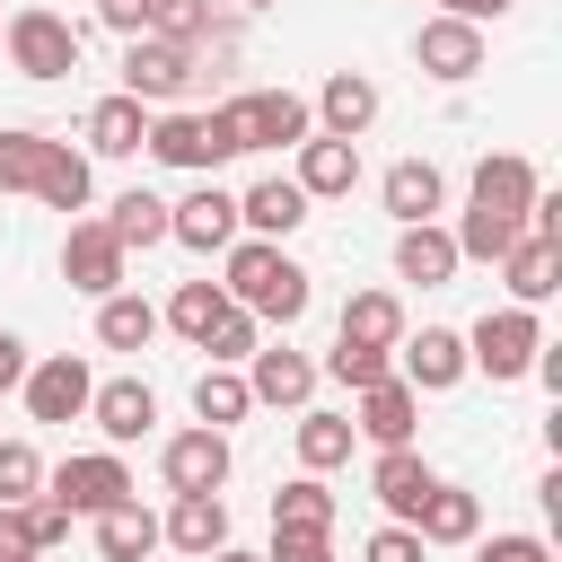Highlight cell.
Segmentation results:
<instances>
[{
    "label": "cell",
    "instance_id": "7402d4cb",
    "mask_svg": "<svg viewBox=\"0 0 562 562\" xmlns=\"http://www.w3.org/2000/svg\"><path fill=\"white\" fill-rule=\"evenodd\" d=\"M501 290H509V307H544V299L562 290V246L527 228V237L501 255Z\"/></svg>",
    "mask_w": 562,
    "mask_h": 562
},
{
    "label": "cell",
    "instance_id": "4316f807",
    "mask_svg": "<svg viewBox=\"0 0 562 562\" xmlns=\"http://www.w3.org/2000/svg\"><path fill=\"white\" fill-rule=\"evenodd\" d=\"M413 536H422V544H474V536H483V501H474L465 483H430L422 509H413Z\"/></svg>",
    "mask_w": 562,
    "mask_h": 562
},
{
    "label": "cell",
    "instance_id": "ffe728a7",
    "mask_svg": "<svg viewBox=\"0 0 562 562\" xmlns=\"http://www.w3.org/2000/svg\"><path fill=\"white\" fill-rule=\"evenodd\" d=\"M316 132H334V140H360L369 123H378V79L369 70H334L325 88H316Z\"/></svg>",
    "mask_w": 562,
    "mask_h": 562
},
{
    "label": "cell",
    "instance_id": "44dd1931",
    "mask_svg": "<svg viewBox=\"0 0 562 562\" xmlns=\"http://www.w3.org/2000/svg\"><path fill=\"white\" fill-rule=\"evenodd\" d=\"M378 202H386V220H395V228H413V220H439V202H448V176H439L430 158H395V167L378 176Z\"/></svg>",
    "mask_w": 562,
    "mask_h": 562
},
{
    "label": "cell",
    "instance_id": "e575fe53",
    "mask_svg": "<svg viewBox=\"0 0 562 562\" xmlns=\"http://www.w3.org/2000/svg\"><path fill=\"white\" fill-rule=\"evenodd\" d=\"M272 527H325V536H334V492H325V474H290V483L272 492Z\"/></svg>",
    "mask_w": 562,
    "mask_h": 562
},
{
    "label": "cell",
    "instance_id": "bcb514c9",
    "mask_svg": "<svg viewBox=\"0 0 562 562\" xmlns=\"http://www.w3.org/2000/svg\"><path fill=\"white\" fill-rule=\"evenodd\" d=\"M18 378H26V342H18V334H9V325H0V395H9V386H18Z\"/></svg>",
    "mask_w": 562,
    "mask_h": 562
},
{
    "label": "cell",
    "instance_id": "60d3db41",
    "mask_svg": "<svg viewBox=\"0 0 562 562\" xmlns=\"http://www.w3.org/2000/svg\"><path fill=\"white\" fill-rule=\"evenodd\" d=\"M474 562H553V544L509 527V536H474Z\"/></svg>",
    "mask_w": 562,
    "mask_h": 562
},
{
    "label": "cell",
    "instance_id": "c3c4849f",
    "mask_svg": "<svg viewBox=\"0 0 562 562\" xmlns=\"http://www.w3.org/2000/svg\"><path fill=\"white\" fill-rule=\"evenodd\" d=\"M202 562H263V553H246V544H220V553H202Z\"/></svg>",
    "mask_w": 562,
    "mask_h": 562
},
{
    "label": "cell",
    "instance_id": "ba28073f",
    "mask_svg": "<svg viewBox=\"0 0 562 562\" xmlns=\"http://www.w3.org/2000/svg\"><path fill=\"white\" fill-rule=\"evenodd\" d=\"M544 193V167L527 149H492L474 158V184H465V211H492V220H518L527 228V202Z\"/></svg>",
    "mask_w": 562,
    "mask_h": 562
},
{
    "label": "cell",
    "instance_id": "f35d334b",
    "mask_svg": "<svg viewBox=\"0 0 562 562\" xmlns=\"http://www.w3.org/2000/svg\"><path fill=\"white\" fill-rule=\"evenodd\" d=\"M44 492V457L35 439H0V501H35Z\"/></svg>",
    "mask_w": 562,
    "mask_h": 562
},
{
    "label": "cell",
    "instance_id": "52a82bcc",
    "mask_svg": "<svg viewBox=\"0 0 562 562\" xmlns=\"http://www.w3.org/2000/svg\"><path fill=\"white\" fill-rule=\"evenodd\" d=\"M132 492H140V483H132L123 448H88V457L44 465V501H61L70 518H97V509H114V501H132Z\"/></svg>",
    "mask_w": 562,
    "mask_h": 562
},
{
    "label": "cell",
    "instance_id": "484cf974",
    "mask_svg": "<svg viewBox=\"0 0 562 562\" xmlns=\"http://www.w3.org/2000/svg\"><path fill=\"white\" fill-rule=\"evenodd\" d=\"M430 483H439V474L422 465V448H378V465H369V492H378V509H386L395 527H413V509H422Z\"/></svg>",
    "mask_w": 562,
    "mask_h": 562
},
{
    "label": "cell",
    "instance_id": "8fae6325",
    "mask_svg": "<svg viewBox=\"0 0 562 562\" xmlns=\"http://www.w3.org/2000/svg\"><path fill=\"white\" fill-rule=\"evenodd\" d=\"M395 378L413 386V395H448L457 378H465V334L457 325H404V342H395Z\"/></svg>",
    "mask_w": 562,
    "mask_h": 562
},
{
    "label": "cell",
    "instance_id": "f1b7e54d",
    "mask_svg": "<svg viewBox=\"0 0 562 562\" xmlns=\"http://www.w3.org/2000/svg\"><path fill=\"white\" fill-rule=\"evenodd\" d=\"M334 334H342V342H378V351H395V342H404V299H395V290H351Z\"/></svg>",
    "mask_w": 562,
    "mask_h": 562
},
{
    "label": "cell",
    "instance_id": "83f0119b",
    "mask_svg": "<svg viewBox=\"0 0 562 562\" xmlns=\"http://www.w3.org/2000/svg\"><path fill=\"white\" fill-rule=\"evenodd\" d=\"M97 553L105 562H149L158 553V509H140V492L114 501V509H97Z\"/></svg>",
    "mask_w": 562,
    "mask_h": 562
},
{
    "label": "cell",
    "instance_id": "5b68a950",
    "mask_svg": "<svg viewBox=\"0 0 562 562\" xmlns=\"http://www.w3.org/2000/svg\"><path fill=\"white\" fill-rule=\"evenodd\" d=\"M158 167H184V176H211L220 158H237V140H228V123L220 114H193V105H158L149 114V140H140Z\"/></svg>",
    "mask_w": 562,
    "mask_h": 562
},
{
    "label": "cell",
    "instance_id": "d6a6232c",
    "mask_svg": "<svg viewBox=\"0 0 562 562\" xmlns=\"http://www.w3.org/2000/svg\"><path fill=\"white\" fill-rule=\"evenodd\" d=\"M193 413H202L211 430H237V422L255 413V386H246V369H220V360H211V369L193 378Z\"/></svg>",
    "mask_w": 562,
    "mask_h": 562
},
{
    "label": "cell",
    "instance_id": "836d02e7",
    "mask_svg": "<svg viewBox=\"0 0 562 562\" xmlns=\"http://www.w3.org/2000/svg\"><path fill=\"white\" fill-rule=\"evenodd\" d=\"M220 316H228V290H220V281H176V299L158 307V325H176L184 342H202Z\"/></svg>",
    "mask_w": 562,
    "mask_h": 562
},
{
    "label": "cell",
    "instance_id": "e0dca14e",
    "mask_svg": "<svg viewBox=\"0 0 562 562\" xmlns=\"http://www.w3.org/2000/svg\"><path fill=\"white\" fill-rule=\"evenodd\" d=\"M246 386H255V404L299 413V404H316V360L290 351V342H255V351H246Z\"/></svg>",
    "mask_w": 562,
    "mask_h": 562
},
{
    "label": "cell",
    "instance_id": "681fc988",
    "mask_svg": "<svg viewBox=\"0 0 562 562\" xmlns=\"http://www.w3.org/2000/svg\"><path fill=\"white\" fill-rule=\"evenodd\" d=\"M246 9H272V0H246Z\"/></svg>",
    "mask_w": 562,
    "mask_h": 562
},
{
    "label": "cell",
    "instance_id": "d6986e66",
    "mask_svg": "<svg viewBox=\"0 0 562 562\" xmlns=\"http://www.w3.org/2000/svg\"><path fill=\"white\" fill-rule=\"evenodd\" d=\"M158 544H176V553H220L228 544V501L220 492H176L167 501V518H158Z\"/></svg>",
    "mask_w": 562,
    "mask_h": 562
},
{
    "label": "cell",
    "instance_id": "3957f363",
    "mask_svg": "<svg viewBox=\"0 0 562 562\" xmlns=\"http://www.w3.org/2000/svg\"><path fill=\"white\" fill-rule=\"evenodd\" d=\"M211 114L228 123L237 158H246V149H299V140L316 132L307 97H290V88H246V97H228V105H211Z\"/></svg>",
    "mask_w": 562,
    "mask_h": 562
},
{
    "label": "cell",
    "instance_id": "cb8c5ba5",
    "mask_svg": "<svg viewBox=\"0 0 562 562\" xmlns=\"http://www.w3.org/2000/svg\"><path fill=\"white\" fill-rule=\"evenodd\" d=\"M307 211H316V202H307L290 176H255V184L237 193V228H246V237H290Z\"/></svg>",
    "mask_w": 562,
    "mask_h": 562
},
{
    "label": "cell",
    "instance_id": "f6af8a7d",
    "mask_svg": "<svg viewBox=\"0 0 562 562\" xmlns=\"http://www.w3.org/2000/svg\"><path fill=\"white\" fill-rule=\"evenodd\" d=\"M18 553H35V536H26V501H0V562H18Z\"/></svg>",
    "mask_w": 562,
    "mask_h": 562
},
{
    "label": "cell",
    "instance_id": "4dcf8cb0",
    "mask_svg": "<svg viewBox=\"0 0 562 562\" xmlns=\"http://www.w3.org/2000/svg\"><path fill=\"white\" fill-rule=\"evenodd\" d=\"M97 342H105V351H149V342H158V307L132 299V290H105V299H97Z\"/></svg>",
    "mask_w": 562,
    "mask_h": 562
},
{
    "label": "cell",
    "instance_id": "9a60e30c",
    "mask_svg": "<svg viewBox=\"0 0 562 562\" xmlns=\"http://www.w3.org/2000/svg\"><path fill=\"white\" fill-rule=\"evenodd\" d=\"M158 474H167V492H220L228 483V430H211V422L176 430L158 448Z\"/></svg>",
    "mask_w": 562,
    "mask_h": 562
},
{
    "label": "cell",
    "instance_id": "9c48e42d",
    "mask_svg": "<svg viewBox=\"0 0 562 562\" xmlns=\"http://www.w3.org/2000/svg\"><path fill=\"white\" fill-rule=\"evenodd\" d=\"M413 61H422L439 88H465V79L492 61V44H483V26H474V18H448V9H439V18H422V35H413Z\"/></svg>",
    "mask_w": 562,
    "mask_h": 562
},
{
    "label": "cell",
    "instance_id": "b9f144b4",
    "mask_svg": "<svg viewBox=\"0 0 562 562\" xmlns=\"http://www.w3.org/2000/svg\"><path fill=\"white\" fill-rule=\"evenodd\" d=\"M26 536H35V553H53V544H70V509L35 492V501H26Z\"/></svg>",
    "mask_w": 562,
    "mask_h": 562
},
{
    "label": "cell",
    "instance_id": "1f68e13d",
    "mask_svg": "<svg viewBox=\"0 0 562 562\" xmlns=\"http://www.w3.org/2000/svg\"><path fill=\"white\" fill-rule=\"evenodd\" d=\"M105 228H114V246L132 255V246H167V202L149 193V184H132V193H114L105 202Z\"/></svg>",
    "mask_w": 562,
    "mask_h": 562
},
{
    "label": "cell",
    "instance_id": "8992f818",
    "mask_svg": "<svg viewBox=\"0 0 562 562\" xmlns=\"http://www.w3.org/2000/svg\"><path fill=\"white\" fill-rule=\"evenodd\" d=\"M536 351H544L536 307H492V316H474V325H465V369H483L492 386L527 378V360H536Z\"/></svg>",
    "mask_w": 562,
    "mask_h": 562
},
{
    "label": "cell",
    "instance_id": "74e56055",
    "mask_svg": "<svg viewBox=\"0 0 562 562\" xmlns=\"http://www.w3.org/2000/svg\"><path fill=\"white\" fill-rule=\"evenodd\" d=\"M255 342H263V325H255V316H246V307L228 299V316H220V325H211V334H202L193 351H211L220 369H246V351H255Z\"/></svg>",
    "mask_w": 562,
    "mask_h": 562
},
{
    "label": "cell",
    "instance_id": "277c9868",
    "mask_svg": "<svg viewBox=\"0 0 562 562\" xmlns=\"http://www.w3.org/2000/svg\"><path fill=\"white\" fill-rule=\"evenodd\" d=\"M202 79V44H167V35H132L123 44V97L140 105H184Z\"/></svg>",
    "mask_w": 562,
    "mask_h": 562
},
{
    "label": "cell",
    "instance_id": "f907efd6",
    "mask_svg": "<svg viewBox=\"0 0 562 562\" xmlns=\"http://www.w3.org/2000/svg\"><path fill=\"white\" fill-rule=\"evenodd\" d=\"M18 562H44V553H18Z\"/></svg>",
    "mask_w": 562,
    "mask_h": 562
},
{
    "label": "cell",
    "instance_id": "6da1fadb",
    "mask_svg": "<svg viewBox=\"0 0 562 562\" xmlns=\"http://www.w3.org/2000/svg\"><path fill=\"white\" fill-rule=\"evenodd\" d=\"M255 325H299L307 316V263L299 255H281V237H237L228 246V281H220Z\"/></svg>",
    "mask_w": 562,
    "mask_h": 562
},
{
    "label": "cell",
    "instance_id": "8d00e7d4",
    "mask_svg": "<svg viewBox=\"0 0 562 562\" xmlns=\"http://www.w3.org/2000/svg\"><path fill=\"white\" fill-rule=\"evenodd\" d=\"M149 35H167V44H211V35H220V9H211V0H149Z\"/></svg>",
    "mask_w": 562,
    "mask_h": 562
},
{
    "label": "cell",
    "instance_id": "30bf717a",
    "mask_svg": "<svg viewBox=\"0 0 562 562\" xmlns=\"http://www.w3.org/2000/svg\"><path fill=\"white\" fill-rule=\"evenodd\" d=\"M167 237H176L184 255H228V246H237V193L202 176L184 202H167Z\"/></svg>",
    "mask_w": 562,
    "mask_h": 562
},
{
    "label": "cell",
    "instance_id": "ab89813d",
    "mask_svg": "<svg viewBox=\"0 0 562 562\" xmlns=\"http://www.w3.org/2000/svg\"><path fill=\"white\" fill-rule=\"evenodd\" d=\"M263 562H334V536L325 527H272V553Z\"/></svg>",
    "mask_w": 562,
    "mask_h": 562
},
{
    "label": "cell",
    "instance_id": "ee69618b",
    "mask_svg": "<svg viewBox=\"0 0 562 562\" xmlns=\"http://www.w3.org/2000/svg\"><path fill=\"white\" fill-rule=\"evenodd\" d=\"M97 26H114L123 44H132V35H149V0H97Z\"/></svg>",
    "mask_w": 562,
    "mask_h": 562
},
{
    "label": "cell",
    "instance_id": "4fadbf2b",
    "mask_svg": "<svg viewBox=\"0 0 562 562\" xmlns=\"http://www.w3.org/2000/svg\"><path fill=\"white\" fill-rule=\"evenodd\" d=\"M123 246H114V228L105 220H70V237H61V281L79 290V299H105V290H123Z\"/></svg>",
    "mask_w": 562,
    "mask_h": 562
},
{
    "label": "cell",
    "instance_id": "7c38bea8",
    "mask_svg": "<svg viewBox=\"0 0 562 562\" xmlns=\"http://www.w3.org/2000/svg\"><path fill=\"white\" fill-rule=\"evenodd\" d=\"M88 360L79 351H53V360H26V378H18V395H26V413L35 422H88Z\"/></svg>",
    "mask_w": 562,
    "mask_h": 562
},
{
    "label": "cell",
    "instance_id": "ac0fdd59",
    "mask_svg": "<svg viewBox=\"0 0 562 562\" xmlns=\"http://www.w3.org/2000/svg\"><path fill=\"white\" fill-rule=\"evenodd\" d=\"M413 422H422V395H413L395 369H386L378 386H360V422H351V430H360L369 448H413Z\"/></svg>",
    "mask_w": 562,
    "mask_h": 562
},
{
    "label": "cell",
    "instance_id": "603a6c76",
    "mask_svg": "<svg viewBox=\"0 0 562 562\" xmlns=\"http://www.w3.org/2000/svg\"><path fill=\"white\" fill-rule=\"evenodd\" d=\"M79 140H88V158H140V140H149V105L114 88V97L88 105V132H79Z\"/></svg>",
    "mask_w": 562,
    "mask_h": 562
},
{
    "label": "cell",
    "instance_id": "5bb4252c",
    "mask_svg": "<svg viewBox=\"0 0 562 562\" xmlns=\"http://www.w3.org/2000/svg\"><path fill=\"white\" fill-rule=\"evenodd\" d=\"M88 422L105 430V448H132V439L158 430V386L149 378H105V386H88Z\"/></svg>",
    "mask_w": 562,
    "mask_h": 562
},
{
    "label": "cell",
    "instance_id": "d4e9b609",
    "mask_svg": "<svg viewBox=\"0 0 562 562\" xmlns=\"http://www.w3.org/2000/svg\"><path fill=\"white\" fill-rule=\"evenodd\" d=\"M395 281L448 290V281H457V237H448L439 220H413V228H395Z\"/></svg>",
    "mask_w": 562,
    "mask_h": 562
},
{
    "label": "cell",
    "instance_id": "7bdbcfd3",
    "mask_svg": "<svg viewBox=\"0 0 562 562\" xmlns=\"http://www.w3.org/2000/svg\"><path fill=\"white\" fill-rule=\"evenodd\" d=\"M422 553H430V544H422L413 527H395V518H386V527L360 544V562H422Z\"/></svg>",
    "mask_w": 562,
    "mask_h": 562
},
{
    "label": "cell",
    "instance_id": "7dc6e473",
    "mask_svg": "<svg viewBox=\"0 0 562 562\" xmlns=\"http://www.w3.org/2000/svg\"><path fill=\"white\" fill-rule=\"evenodd\" d=\"M439 9H448V18H474V26H483V18H509L518 0H439Z\"/></svg>",
    "mask_w": 562,
    "mask_h": 562
},
{
    "label": "cell",
    "instance_id": "7a4b0ae2",
    "mask_svg": "<svg viewBox=\"0 0 562 562\" xmlns=\"http://www.w3.org/2000/svg\"><path fill=\"white\" fill-rule=\"evenodd\" d=\"M0 53H9L18 79H70L79 53H88V35H79L61 9H18V18L0 26Z\"/></svg>",
    "mask_w": 562,
    "mask_h": 562
},
{
    "label": "cell",
    "instance_id": "2e32d148",
    "mask_svg": "<svg viewBox=\"0 0 562 562\" xmlns=\"http://www.w3.org/2000/svg\"><path fill=\"white\" fill-rule=\"evenodd\" d=\"M299 167H290V184L307 193V202H342L351 184H360V140H334V132H307L299 149H290Z\"/></svg>",
    "mask_w": 562,
    "mask_h": 562
},
{
    "label": "cell",
    "instance_id": "f546056e",
    "mask_svg": "<svg viewBox=\"0 0 562 562\" xmlns=\"http://www.w3.org/2000/svg\"><path fill=\"white\" fill-rule=\"evenodd\" d=\"M351 413H325V404H299V465L307 474H334V465H351Z\"/></svg>",
    "mask_w": 562,
    "mask_h": 562
},
{
    "label": "cell",
    "instance_id": "d590c367",
    "mask_svg": "<svg viewBox=\"0 0 562 562\" xmlns=\"http://www.w3.org/2000/svg\"><path fill=\"white\" fill-rule=\"evenodd\" d=\"M386 369H395V351H378V342H342V334H334V351L316 360V378H334V386H351V395L378 386Z\"/></svg>",
    "mask_w": 562,
    "mask_h": 562
}]
</instances>
